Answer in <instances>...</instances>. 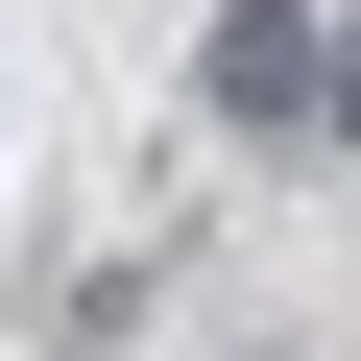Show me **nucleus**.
I'll use <instances>...</instances> for the list:
<instances>
[{
	"instance_id": "f257e3e1",
	"label": "nucleus",
	"mask_w": 361,
	"mask_h": 361,
	"mask_svg": "<svg viewBox=\"0 0 361 361\" xmlns=\"http://www.w3.org/2000/svg\"><path fill=\"white\" fill-rule=\"evenodd\" d=\"M217 121H337V0H217Z\"/></svg>"
},
{
	"instance_id": "f03ea898",
	"label": "nucleus",
	"mask_w": 361,
	"mask_h": 361,
	"mask_svg": "<svg viewBox=\"0 0 361 361\" xmlns=\"http://www.w3.org/2000/svg\"><path fill=\"white\" fill-rule=\"evenodd\" d=\"M337 121H361V0H337Z\"/></svg>"
}]
</instances>
